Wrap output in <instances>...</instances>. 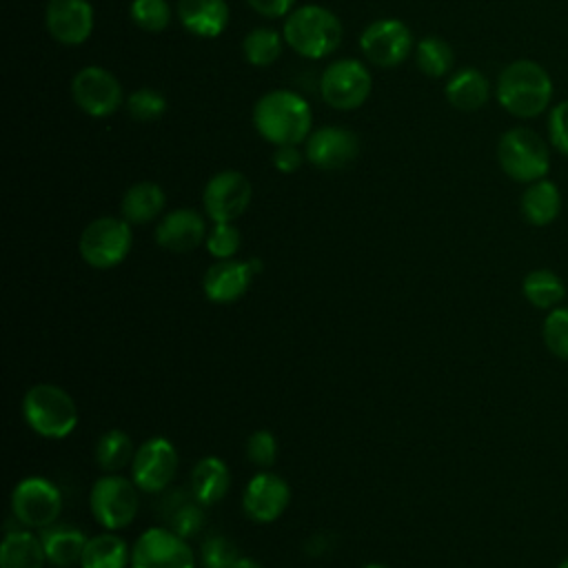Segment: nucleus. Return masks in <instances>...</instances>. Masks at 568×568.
Instances as JSON below:
<instances>
[{
  "label": "nucleus",
  "mask_w": 568,
  "mask_h": 568,
  "mask_svg": "<svg viewBox=\"0 0 568 568\" xmlns=\"http://www.w3.org/2000/svg\"><path fill=\"white\" fill-rule=\"evenodd\" d=\"M246 4L264 18H286L293 11L295 0H246Z\"/></svg>",
  "instance_id": "a19ab883"
},
{
  "label": "nucleus",
  "mask_w": 568,
  "mask_h": 568,
  "mask_svg": "<svg viewBox=\"0 0 568 568\" xmlns=\"http://www.w3.org/2000/svg\"><path fill=\"white\" fill-rule=\"evenodd\" d=\"M178 450L166 437H149L135 448L131 479L142 493H162L175 477Z\"/></svg>",
  "instance_id": "4468645a"
},
{
  "label": "nucleus",
  "mask_w": 568,
  "mask_h": 568,
  "mask_svg": "<svg viewBox=\"0 0 568 568\" xmlns=\"http://www.w3.org/2000/svg\"><path fill=\"white\" fill-rule=\"evenodd\" d=\"M251 120L260 138L273 146L302 144L313 131V111L308 102L288 89H273L260 95L253 104Z\"/></svg>",
  "instance_id": "f257e3e1"
},
{
  "label": "nucleus",
  "mask_w": 568,
  "mask_h": 568,
  "mask_svg": "<svg viewBox=\"0 0 568 568\" xmlns=\"http://www.w3.org/2000/svg\"><path fill=\"white\" fill-rule=\"evenodd\" d=\"M548 142L568 158V100H561L548 111Z\"/></svg>",
  "instance_id": "58836bf2"
},
{
  "label": "nucleus",
  "mask_w": 568,
  "mask_h": 568,
  "mask_svg": "<svg viewBox=\"0 0 568 568\" xmlns=\"http://www.w3.org/2000/svg\"><path fill=\"white\" fill-rule=\"evenodd\" d=\"M362 568H390V566H386V564H366Z\"/></svg>",
  "instance_id": "37998d69"
},
{
  "label": "nucleus",
  "mask_w": 568,
  "mask_h": 568,
  "mask_svg": "<svg viewBox=\"0 0 568 568\" xmlns=\"http://www.w3.org/2000/svg\"><path fill=\"white\" fill-rule=\"evenodd\" d=\"M169 528L175 530L178 535H182L184 539H191L193 535H197L204 526V510L202 504L195 501H184L180 506L173 508L171 517H169Z\"/></svg>",
  "instance_id": "e433bc0d"
},
{
  "label": "nucleus",
  "mask_w": 568,
  "mask_h": 568,
  "mask_svg": "<svg viewBox=\"0 0 568 568\" xmlns=\"http://www.w3.org/2000/svg\"><path fill=\"white\" fill-rule=\"evenodd\" d=\"M288 501H291L288 484L271 470H262L253 475L242 493V508L246 517L255 524L275 521L286 510Z\"/></svg>",
  "instance_id": "f3484780"
},
{
  "label": "nucleus",
  "mask_w": 568,
  "mask_h": 568,
  "mask_svg": "<svg viewBox=\"0 0 568 568\" xmlns=\"http://www.w3.org/2000/svg\"><path fill=\"white\" fill-rule=\"evenodd\" d=\"M444 95L453 109L473 113L484 109L490 100V82L479 69L462 67L448 75Z\"/></svg>",
  "instance_id": "412c9836"
},
{
  "label": "nucleus",
  "mask_w": 568,
  "mask_h": 568,
  "mask_svg": "<svg viewBox=\"0 0 568 568\" xmlns=\"http://www.w3.org/2000/svg\"><path fill=\"white\" fill-rule=\"evenodd\" d=\"M204 246L215 260H231L242 246L240 229L233 222H213V229L206 233Z\"/></svg>",
  "instance_id": "f704fd0d"
},
{
  "label": "nucleus",
  "mask_w": 568,
  "mask_h": 568,
  "mask_svg": "<svg viewBox=\"0 0 568 568\" xmlns=\"http://www.w3.org/2000/svg\"><path fill=\"white\" fill-rule=\"evenodd\" d=\"M95 13L89 0H49L44 7V27L49 36L67 47L87 42L93 33Z\"/></svg>",
  "instance_id": "dca6fc26"
},
{
  "label": "nucleus",
  "mask_w": 568,
  "mask_h": 568,
  "mask_svg": "<svg viewBox=\"0 0 568 568\" xmlns=\"http://www.w3.org/2000/svg\"><path fill=\"white\" fill-rule=\"evenodd\" d=\"M87 541V535L69 524H53L42 532L47 559L55 568H71L75 564L80 566Z\"/></svg>",
  "instance_id": "b1692460"
},
{
  "label": "nucleus",
  "mask_w": 568,
  "mask_h": 568,
  "mask_svg": "<svg viewBox=\"0 0 568 568\" xmlns=\"http://www.w3.org/2000/svg\"><path fill=\"white\" fill-rule=\"evenodd\" d=\"M552 78L535 60H513L506 64L495 84V98L499 106L521 120H530L550 109Z\"/></svg>",
  "instance_id": "f03ea898"
},
{
  "label": "nucleus",
  "mask_w": 568,
  "mask_h": 568,
  "mask_svg": "<svg viewBox=\"0 0 568 568\" xmlns=\"http://www.w3.org/2000/svg\"><path fill=\"white\" fill-rule=\"evenodd\" d=\"M138 506L140 488L120 473H104L89 493L91 515L104 530L126 528L135 519Z\"/></svg>",
  "instance_id": "423d86ee"
},
{
  "label": "nucleus",
  "mask_w": 568,
  "mask_h": 568,
  "mask_svg": "<svg viewBox=\"0 0 568 568\" xmlns=\"http://www.w3.org/2000/svg\"><path fill=\"white\" fill-rule=\"evenodd\" d=\"M253 186L242 171L224 169L211 175L202 191V206L211 222H235L251 204Z\"/></svg>",
  "instance_id": "ddd939ff"
},
{
  "label": "nucleus",
  "mask_w": 568,
  "mask_h": 568,
  "mask_svg": "<svg viewBox=\"0 0 568 568\" xmlns=\"http://www.w3.org/2000/svg\"><path fill=\"white\" fill-rule=\"evenodd\" d=\"M302 160H306V158H304V153L300 151V144L275 146L273 166H275L280 173H295V171L302 166Z\"/></svg>",
  "instance_id": "ea45409f"
},
{
  "label": "nucleus",
  "mask_w": 568,
  "mask_h": 568,
  "mask_svg": "<svg viewBox=\"0 0 568 568\" xmlns=\"http://www.w3.org/2000/svg\"><path fill=\"white\" fill-rule=\"evenodd\" d=\"M373 91V75L364 62L342 58L331 62L320 78L322 100L337 111L359 109Z\"/></svg>",
  "instance_id": "6e6552de"
},
{
  "label": "nucleus",
  "mask_w": 568,
  "mask_h": 568,
  "mask_svg": "<svg viewBox=\"0 0 568 568\" xmlns=\"http://www.w3.org/2000/svg\"><path fill=\"white\" fill-rule=\"evenodd\" d=\"M93 455H95V464L104 473H120L122 468L131 466L133 455H135V446H133L131 437L124 430L111 428V430L100 435Z\"/></svg>",
  "instance_id": "c85d7f7f"
},
{
  "label": "nucleus",
  "mask_w": 568,
  "mask_h": 568,
  "mask_svg": "<svg viewBox=\"0 0 568 568\" xmlns=\"http://www.w3.org/2000/svg\"><path fill=\"white\" fill-rule=\"evenodd\" d=\"M200 559L204 568H231L240 559V552L229 537L211 535L200 548Z\"/></svg>",
  "instance_id": "c9c22d12"
},
{
  "label": "nucleus",
  "mask_w": 568,
  "mask_h": 568,
  "mask_svg": "<svg viewBox=\"0 0 568 568\" xmlns=\"http://www.w3.org/2000/svg\"><path fill=\"white\" fill-rule=\"evenodd\" d=\"M231 568H262V566L251 557H240Z\"/></svg>",
  "instance_id": "79ce46f5"
},
{
  "label": "nucleus",
  "mask_w": 568,
  "mask_h": 568,
  "mask_svg": "<svg viewBox=\"0 0 568 568\" xmlns=\"http://www.w3.org/2000/svg\"><path fill=\"white\" fill-rule=\"evenodd\" d=\"M246 457L260 468L273 466V462L277 457L275 435L271 430H255L246 442Z\"/></svg>",
  "instance_id": "4c0bfd02"
},
{
  "label": "nucleus",
  "mask_w": 568,
  "mask_h": 568,
  "mask_svg": "<svg viewBox=\"0 0 568 568\" xmlns=\"http://www.w3.org/2000/svg\"><path fill=\"white\" fill-rule=\"evenodd\" d=\"M284 36L271 27H255L242 40V55L253 67L273 64L284 49Z\"/></svg>",
  "instance_id": "7c9ffc66"
},
{
  "label": "nucleus",
  "mask_w": 568,
  "mask_h": 568,
  "mask_svg": "<svg viewBox=\"0 0 568 568\" xmlns=\"http://www.w3.org/2000/svg\"><path fill=\"white\" fill-rule=\"evenodd\" d=\"M47 561L42 537H36L31 528L4 535L0 544V568H44Z\"/></svg>",
  "instance_id": "a878e982"
},
{
  "label": "nucleus",
  "mask_w": 568,
  "mask_h": 568,
  "mask_svg": "<svg viewBox=\"0 0 568 568\" xmlns=\"http://www.w3.org/2000/svg\"><path fill=\"white\" fill-rule=\"evenodd\" d=\"M11 513L24 528H49L62 513V495L47 477H24L11 493Z\"/></svg>",
  "instance_id": "1a4fd4ad"
},
{
  "label": "nucleus",
  "mask_w": 568,
  "mask_h": 568,
  "mask_svg": "<svg viewBox=\"0 0 568 568\" xmlns=\"http://www.w3.org/2000/svg\"><path fill=\"white\" fill-rule=\"evenodd\" d=\"M253 275L255 273L248 262L233 257L217 260L206 268L202 277V291L213 304H231L246 293Z\"/></svg>",
  "instance_id": "6ab92c4d"
},
{
  "label": "nucleus",
  "mask_w": 568,
  "mask_h": 568,
  "mask_svg": "<svg viewBox=\"0 0 568 568\" xmlns=\"http://www.w3.org/2000/svg\"><path fill=\"white\" fill-rule=\"evenodd\" d=\"M129 16L133 24L146 33H160L171 22V4L166 0H131Z\"/></svg>",
  "instance_id": "2f4dec72"
},
{
  "label": "nucleus",
  "mask_w": 568,
  "mask_h": 568,
  "mask_svg": "<svg viewBox=\"0 0 568 568\" xmlns=\"http://www.w3.org/2000/svg\"><path fill=\"white\" fill-rule=\"evenodd\" d=\"M180 24L197 38H217L226 31L231 9L226 0H178Z\"/></svg>",
  "instance_id": "aec40b11"
},
{
  "label": "nucleus",
  "mask_w": 568,
  "mask_h": 568,
  "mask_svg": "<svg viewBox=\"0 0 568 568\" xmlns=\"http://www.w3.org/2000/svg\"><path fill=\"white\" fill-rule=\"evenodd\" d=\"M364 58L382 69L402 64L413 51V33L406 22L397 18H379L364 27L359 36Z\"/></svg>",
  "instance_id": "f8f14e48"
},
{
  "label": "nucleus",
  "mask_w": 568,
  "mask_h": 568,
  "mask_svg": "<svg viewBox=\"0 0 568 568\" xmlns=\"http://www.w3.org/2000/svg\"><path fill=\"white\" fill-rule=\"evenodd\" d=\"M131 568H195L189 539L171 528H146L131 548Z\"/></svg>",
  "instance_id": "9b49d317"
},
{
  "label": "nucleus",
  "mask_w": 568,
  "mask_h": 568,
  "mask_svg": "<svg viewBox=\"0 0 568 568\" xmlns=\"http://www.w3.org/2000/svg\"><path fill=\"white\" fill-rule=\"evenodd\" d=\"M282 36L297 55L320 60L339 47L344 29L331 9L320 4H302L284 18Z\"/></svg>",
  "instance_id": "7ed1b4c3"
},
{
  "label": "nucleus",
  "mask_w": 568,
  "mask_h": 568,
  "mask_svg": "<svg viewBox=\"0 0 568 568\" xmlns=\"http://www.w3.org/2000/svg\"><path fill=\"white\" fill-rule=\"evenodd\" d=\"M71 98L82 113L91 118H106L122 106L124 91L109 69L89 64L71 78Z\"/></svg>",
  "instance_id": "9d476101"
},
{
  "label": "nucleus",
  "mask_w": 568,
  "mask_h": 568,
  "mask_svg": "<svg viewBox=\"0 0 568 568\" xmlns=\"http://www.w3.org/2000/svg\"><path fill=\"white\" fill-rule=\"evenodd\" d=\"M166 204V195L158 182L142 180L131 184L120 202V213L129 224H149L153 222Z\"/></svg>",
  "instance_id": "5701e85b"
},
{
  "label": "nucleus",
  "mask_w": 568,
  "mask_h": 568,
  "mask_svg": "<svg viewBox=\"0 0 568 568\" xmlns=\"http://www.w3.org/2000/svg\"><path fill=\"white\" fill-rule=\"evenodd\" d=\"M497 162L510 180L530 184L548 175L550 149L537 131L528 126H513L497 140Z\"/></svg>",
  "instance_id": "39448f33"
},
{
  "label": "nucleus",
  "mask_w": 568,
  "mask_h": 568,
  "mask_svg": "<svg viewBox=\"0 0 568 568\" xmlns=\"http://www.w3.org/2000/svg\"><path fill=\"white\" fill-rule=\"evenodd\" d=\"M131 566V550L113 530L91 537L84 546L80 568H126Z\"/></svg>",
  "instance_id": "bb28decb"
},
{
  "label": "nucleus",
  "mask_w": 568,
  "mask_h": 568,
  "mask_svg": "<svg viewBox=\"0 0 568 568\" xmlns=\"http://www.w3.org/2000/svg\"><path fill=\"white\" fill-rule=\"evenodd\" d=\"M541 337L555 357L568 362V306H555L548 311L541 326Z\"/></svg>",
  "instance_id": "72a5a7b5"
},
{
  "label": "nucleus",
  "mask_w": 568,
  "mask_h": 568,
  "mask_svg": "<svg viewBox=\"0 0 568 568\" xmlns=\"http://www.w3.org/2000/svg\"><path fill=\"white\" fill-rule=\"evenodd\" d=\"M415 64L428 78H444L453 73V47L439 36H424L415 44Z\"/></svg>",
  "instance_id": "c756f323"
},
{
  "label": "nucleus",
  "mask_w": 568,
  "mask_h": 568,
  "mask_svg": "<svg viewBox=\"0 0 568 568\" xmlns=\"http://www.w3.org/2000/svg\"><path fill=\"white\" fill-rule=\"evenodd\" d=\"M557 568H568V557H566V559H564V561H561Z\"/></svg>",
  "instance_id": "c03bdc74"
},
{
  "label": "nucleus",
  "mask_w": 568,
  "mask_h": 568,
  "mask_svg": "<svg viewBox=\"0 0 568 568\" xmlns=\"http://www.w3.org/2000/svg\"><path fill=\"white\" fill-rule=\"evenodd\" d=\"M206 220L195 209H173L160 217L155 242L171 253H189L206 240Z\"/></svg>",
  "instance_id": "a211bd4d"
},
{
  "label": "nucleus",
  "mask_w": 568,
  "mask_h": 568,
  "mask_svg": "<svg viewBox=\"0 0 568 568\" xmlns=\"http://www.w3.org/2000/svg\"><path fill=\"white\" fill-rule=\"evenodd\" d=\"M519 209L528 224L548 226L550 222L557 220V215L561 211L559 186L548 178L526 184L521 200H519Z\"/></svg>",
  "instance_id": "4be33fe9"
},
{
  "label": "nucleus",
  "mask_w": 568,
  "mask_h": 568,
  "mask_svg": "<svg viewBox=\"0 0 568 568\" xmlns=\"http://www.w3.org/2000/svg\"><path fill=\"white\" fill-rule=\"evenodd\" d=\"M521 291H524V297L532 306L544 308V311L559 306V302L566 295V286H564L561 277L550 268L530 271L521 282Z\"/></svg>",
  "instance_id": "cd10ccee"
},
{
  "label": "nucleus",
  "mask_w": 568,
  "mask_h": 568,
  "mask_svg": "<svg viewBox=\"0 0 568 568\" xmlns=\"http://www.w3.org/2000/svg\"><path fill=\"white\" fill-rule=\"evenodd\" d=\"M124 109L135 122H153L164 115L166 98L151 87H142L126 95Z\"/></svg>",
  "instance_id": "473e14b6"
},
{
  "label": "nucleus",
  "mask_w": 568,
  "mask_h": 568,
  "mask_svg": "<svg viewBox=\"0 0 568 568\" xmlns=\"http://www.w3.org/2000/svg\"><path fill=\"white\" fill-rule=\"evenodd\" d=\"M359 153V140L353 131L335 124L313 129L304 142V158L322 171L348 166Z\"/></svg>",
  "instance_id": "2eb2a0df"
},
{
  "label": "nucleus",
  "mask_w": 568,
  "mask_h": 568,
  "mask_svg": "<svg viewBox=\"0 0 568 568\" xmlns=\"http://www.w3.org/2000/svg\"><path fill=\"white\" fill-rule=\"evenodd\" d=\"M22 417L27 426L44 439H64L78 426L73 397L58 384H33L22 397Z\"/></svg>",
  "instance_id": "20e7f679"
},
{
  "label": "nucleus",
  "mask_w": 568,
  "mask_h": 568,
  "mask_svg": "<svg viewBox=\"0 0 568 568\" xmlns=\"http://www.w3.org/2000/svg\"><path fill=\"white\" fill-rule=\"evenodd\" d=\"M133 244L131 224L124 217L102 215L89 222L78 240L80 257L93 268H113L129 255Z\"/></svg>",
  "instance_id": "0eeeda50"
},
{
  "label": "nucleus",
  "mask_w": 568,
  "mask_h": 568,
  "mask_svg": "<svg viewBox=\"0 0 568 568\" xmlns=\"http://www.w3.org/2000/svg\"><path fill=\"white\" fill-rule=\"evenodd\" d=\"M231 473L220 457H202L191 470V493L202 506H213L229 493Z\"/></svg>",
  "instance_id": "393cba45"
}]
</instances>
